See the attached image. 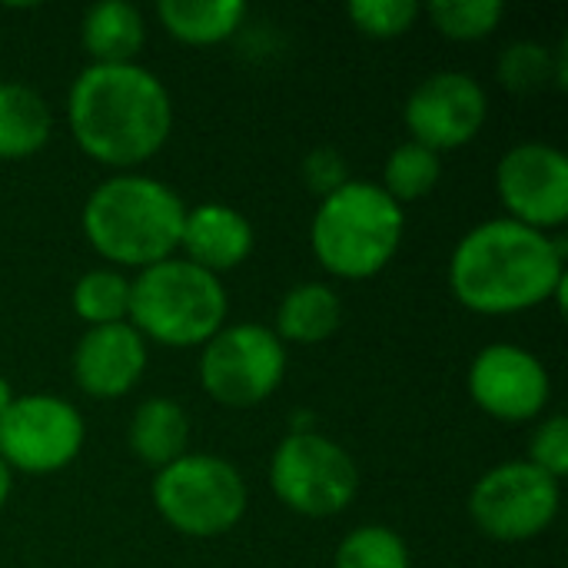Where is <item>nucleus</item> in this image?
I'll use <instances>...</instances> for the list:
<instances>
[{
	"mask_svg": "<svg viewBox=\"0 0 568 568\" xmlns=\"http://www.w3.org/2000/svg\"><path fill=\"white\" fill-rule=\"evenodd\" d=\"M453 296L486 316L566 303V243L509 216L473 226L449 256Z\"/></svg>",
	"mask_w": 568,
	"mask_h": 568,
	"instance_id": "nucleus-1",
	"label": "nucleus"
},
{
	"mask_svg": "<svg viewBox=\"0 0 568 568\" xmlns=\"http://www.w3.org/2000/svg\"><path fill=\"white\" fill-rule=\"evenodd\" d=\"M67 120L90 160L130 170L163 150L173 100L163 80L140 63H90L70 87Z\"/></svg>",
	"mask_w": 568,
	"mask_h": 568,
	"instance_id": "nucleus-2",
	"label": "nucleus"
},
{
	"mask_svg": "<svg viewBox=\"0 0 568 568\" xmlns=\"http://www.w3.org/2000/svg\"><path fill=\"white\" fill-rule=\"evenodd\" d=\"M186 203L156 176L116 173L83 203L87 243L116 266H153L173 256Z\"/></svg>",
	"mask_w": 568,
	"mask_h": 568,
	"instance_id": "nucleus-3",
	"label": "nucleus"
},
{
	"mask_svg": "<svg viewBox=\"0 0 568 568\" xmlns=\"http://www.w3.org/2000/svg\"><path fill=\"white\" fill-rule=\"evenodd\" d=\"M406 233L403 206L373 180H346L316 206L310 240L316 260L343 280H369L389 266Z\"/></svg>",
	"mask_w": 568,
	"mask_h": 568,
	"instance_id": "nucleus-4",
	"label": "nucleus"
},
{
	"mask_svg": "<svg viewBox=\"0 0 568 568\" xmlns=\"http://www.w3.org/2000/svg\"><path fill=\"white\" fill-rule=\"evenodd\" d=\"M230 300L220 276L190 260H163L130 280V326L173 349L210 343L226 323Z\"/></svg>",
	"mask_w": 568,
	"mask_h": 568,
	"instance_id": "nucleus-5",
	"label": "nucleus"
},
{
	"mask_svg": "<svg viewBox=\"0 0 568 568\" xmlns=\"http://www.w3.org/2000/svg\"><path fill=\"white\" fill-rule=\"evenodd\" d=\"M246 483L233 463L210 453H186L156 469L153 506L190 539H216L230 532L246 513Z\"/></svg>",
	"mask_w": 568,
	"mask_h": 568,
	"instance_id": "nucleus-6",
	"label": "nucleus"
},
{
	"mask_svg": "<svg viewBox=\"0 0 568 568\" xmlns=\"http://www.w3.org/2000/svg\"><path fill=\"white\" fill-rule=\"evenodd\" d=\"M270 486L276 499L310 519L339 516L359 493L353 456L320 433H290L270 459Z\"/></svg>",
	"mask_w": 568,
	"mask_h": 568,
	"instance_id": "nucleus-7",
	"label": "nucleus"
},
{
	"mask_svg": "<svg viewBox=\"0 0 568 568\" xmlns=\"http://www.w3.org/2000/svg\"><path fill=\"white\" fill-rule=\"evenodd\" d=\"M286 376L283 339L260 323L223 326L200 356V383L220 403L233 409L260 406Z\"/></svg>",
	"mask_w": 568,
	"mask_h": 568,
	"instance_id": "nucleus-8",
	"label": "nucleus"
},
{
	"mask_svg": "<svg viewBox=\"0 0 568 568\" xmlns=\"http://www.w3.org/2000/svg\"><path fill=\"white\" fill-rule=\"evenodd\" d=\"M559 479L529 459L489 469L469 496V516L496 542H529L542 536L559 516Z\"/></svg>",
	"mask_w": 568,
	"mask_h": 568,
	"instance_id": "nucleus-9",
	"label": "nucleus"
},
{
	"mask_svg": "<svg viewBox=\"0 0 568 568\" xmlns=\"http://www.w3.org/2000/svg\"><path fill=\"white\" fill-rule=\"evenodd\" d=\"M83 416L60 396H13L0 416V459L20 473H57L83 449Z\"/></svg>",
	"mask_w": 568,
	"mask_h": 568,
	"instance_id": "nucleus-10",
	"label": "nucleus"
},
{
	"mask_svg": "<svg viewBox=\"0 0 568 568\" xmlns=\"http://www.w3.org/2000/svg\"><path fill=\"white\" fill-rule=\"evenodd\" d=\"M489 116V100L483 83L463 70H439L419 80L403 106L409 140L443 153L456 150L483 130Z\"/></svg>",
	"mask_w": 568,
	"mask_h": 568,
	"instance_id": "nucleus-11",
	"label": "nucleus"
},
{
	"mask_svg": "<svg viewBox=\"0 0 568 568\" xmlns=\"http://www.w3.org/2000/svg\"><path fill=\"white\" fill-rule=\"evenodd\" d=\"M499 200L509 220L552 230L568 220V156L552 143H516L496 166Z\"/></svg>",
	"mask_w": 568,
	"mask_h": 568,
	"instance_id": "nucleus-12",
	"label": "nucleus"
},
{
	"mask_svg": "<svg viewBox=\"0 0 568 568\" xmlns=\"http://www.w3.org/2000/svg\"><path fill=\"white\" fill-rule=\"evenodd\" d=\"M469 396L493 419L526 423L549 406L552 383L536 353L516 343H493L469 366Z\"/></svg>",
	"mask_w": 568,
	"mask_h": 568,
	"instance_id": "nucleus-13",
	"label": "nucleus"
},
{
	"mask_svg": "<svg viewBox=\"0 0 568 568\" xmlns=\"http://www.w3.org/2000/svg\"><path fill=\"white\" fill-rule=\"evenodd\" d=\"M146 369V339L130 323L90 326L73 349V379L93 399L126 396Z\"/></svg>",
	"mask_w": 568,
	"mask_h": 568,
	"instance_id": "nucleus-14",
	"label": "nucleus"
},
{
	"mask_svg": "<svg viewBox=\"0 0 568 568\" xmlns=\"http://www.w3.org/2000/svg\"><path fill=\"white\" fill-rule=\"evenodd\" d=\"M180 246L186 250L190 263L220 276L236 270L253 253V226L240 210L226 203L186 206Z\"/></svg>",
	"mask_w": 568,
	"mask_h": 568,
	"instance_id": "nucleus-15",
	"label": "nucleus"
},
{
	"mask_svg": "<svg viewBox=\"0 0 568 568\" xmlns=\"http://www.w3.org/2000/svg\"><path fill=\"white\" fill-rule=\"evenodd\" d=\"M190 446V416L180 403L166 396H150L133 409L130 419V449L140 463L163 469L186 456Z\"/></svg>",
	"mask_w": 568,
	"mask_h": 568,
	"instance_id": "nucleus-16",
	"label": "nucleus"
},
{
	"mask_svg": "<svg viewBox=\"0 0 568 568\" xmlns=\"http://www.w3.org/2000/svg\"><path fill=\"white\" fill-rule=\"evenodd\" d=\"M80 40L93 63H136L146 43V23L130 0H100L83 13Z\"/></svg>",
	"mask_w": 568,
	"mask_h": 568,
	"instance_id": "nucleus-17",
	"label": "nucleus"
},
{
	"mask_svg": "<svg viewBox=\"0 0 568 568\" xmlns=\"http://www.w3.org/2000/svg\"><path fill=\"white\" fill-rule=\"evenodd\" d=\"M53 130L47 100L17 80H0V160H23L43 150Z\"/></svg>",
	"mask_w": 568,
	"mask_h": 568,
	"instance_id": "nucleus-18",
	"label": "nucleus"
},
{
	"mask_svg": "<svg viewBox=\"0 0 568 568\" xmlns=\"http://www.w3.org/2000/svg\"><path fill=\"white\" fill-rule=\"evenodd\" d=\"M343 323V303L326 283H300L293 286L276 310V336L283 343H323Z\"/></svg>",
	"mask_w": 568,
	"mask_h": 568,
	"instance_id": "nucleus-19",
	"label": "nucleus"
},
{
	"mask_svg": "<svg viewBox=\"0 0 568 568\" xmlns=\"http://www.w3.org/2000/svg\"><path fill=\"white\" fill-rule=\"evenodd\" d=\"M160 23L183 43H220L236 33L246 17L243 0H160Z\"/></svg>",
	"mask_w": 568,
	"mask_h": 568,
	"instance_id": "nucleus-20",
	"label": "nucleus"
},
{
	"mask_svg": "<svg viewBox=\"0 0 568 568\" xmlns=\"http://www.w3.org/2000/svg\"><path fill=\"white\" fill-rule=\"evenodd\" d=\"M439 176H443L439 153L416 140H406L389 153L379 186L403 206V203H413V200H423L426 193H433Z\"/></svg>",
	"mask_w": 568,
	"mask_h": 568,
	"instance_id": "nucleus-21",
	"label": "nucleus"
},
{
	"mask_svg": "<svg viewBox=\"0 0 568 568\" xmlns=\"http://www.w3.org/2000/svg\"><path fill=\"white\" fill-rule=\"evenodd\" d=\"M73 313L87 326L130 323V280L116 270H90L73 286Z\"/></svg>",
	"mask_w": 568,
	"mask_h": 568,
	"instance_id": "nucleus-22",
	"label": "nucleus"
},
{
	"mask_svg": "<svg viewBox=\"0 0 568 568\" xmlns=\"http://www.w3.org/2000/svg\"><path fill=\"white\" fill-rule=\"evenodd\" d=\"M333 568H409V546L386 526H359L339 542Z\"/></svg>",
	"mask_w": 568,
	"mask_h": 568,
	"instance_id": "nucleus-23",
	"label": "nucleus"
},
{
	"mask_svg": "<svg viewBox=\"0 0 568 568\" xmlns=\"http://www.w3.org/2000/svg\"><path fill=\"white\" fill-rule=\"evenodd\" d=\"M426 13L439 33L453 40H479V37H489L503 23L506 3L503 0H429Z\"/></svg>",
	"mask_w": 568,
	"mask_h": 568,
	"instance_id": "nucleus-24",
	"label": "nucleus"
},
{
	"mask_svg": "<svg viewBox=\"0 0 568 568\" xmlns=\"http://www.w3.org/2000/svg\"><path fill=\"white\" fill-rule=\"evenodd\" d=\"M499 80L513 93H536L549 80L556 83V53L536 40H516L499 57Z\"/></svg>",
	"mask_w": 568,
	"mask_h": 568,
	"instance_id": "nucleus-25",
	"label": "nucleus"
},
{
	"mask_svg": "<svg viewBox=\"0 0 568 568\" xmlns=\"http://www.w3.org/2000/svg\"><path fill=\"white\" fill-rule=\"evenodd\" d=\"M346 13L356 23V30L389 40L406 33L419 20L423 7L419 0H349Z\"/></svg>",
	"mask_w": 568,
	"mask_h": 568,
	"instance_id": "nucleus-26",
	"label": "nucleus"
},
{
	"mask_svg": "<svg viewBox=\"0 0 568 568\" xmlns=\"http://www.w3.org/2000/svg\"><path fill=\"white\" fill-rule=\"evenodd\" d=\"M529 463L549 473L552 479H566L568 473V419L566 416H549L542 426L532 433L529 443Z\"/></svg>",
	"mask_w": 568,
	"mask_h": 568,
	"instance_id": "nucleus-27",
	"label": "nucleus"
},
{
	"mask_svg": "<svg viewBox=\"0 0 568 568\" xmlns=\"http://www.w3.org/2000/svg\"><path fill=\"white\" fill-rule=\"evenodd\" d=\"M303 176H306V183H310L320 196L339 190V186L349 180L346 160H343L336 150H329V146H320V150H313V153L303 160Z\"/></svg>",
	"mask_w": 568,
	"mask_h": 568,
	"instance_id": "nucleus-28",
	"label": "nucleus"
},
{
	"mask_svg": "<svg viewBox=\"0 0 568 568\" xmlns=\"http://www.w3.org/2000/svg\"><path fill=\"white\" fill-rule=\"evenodd\" d=\"M10 489H13V479H10V466L0 459V506L10 499Z\"/></svg>",
	"mask_w": 568,
	"mask_h": 568,
	"instance_id": "nucleus-29",
	"label": "nucleus"
},
{
	"mask_svg": "<svg viewBox=\"0 0 568 568\" xmlns=\"http://www.w3.org/2000/svg\"><path fill=\"white\" fill-rule=\"evenodd\" d=\"M10 403H13V389H10V383L0 376V416L7 413V406H10Z\"/></svg>",
	"mask_w": 568,
	"mask_h": 568,
	"instance_id": "nucleus-30",
	"label": "nucleus"
}]
</instances>
